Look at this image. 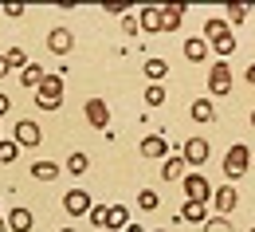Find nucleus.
<instances>
[{"label": "nucleus", "instance_id": "35", "mask_svg": "<svg viewBox=\"0 0 255 232\" xmlns=\"http://www.w3.org/2000/svg\"><path fill=\"white\" fill-rule=\"evenodd\" d=\"M8 71H12V67H8V59H4V55H0V79H4Z\"/></svg>", "mask_w": 255, "mask_h": 232}, {"label": "nucleus", "instance_id": "36", "mask_svg": "<svg viewBox=\"0 0 255 232\" xmlns=\"http://www.w3.org/2000/svg\"><path fill=\"white\" fill-rule=\"evenodd\" d=\"M126 232H145V229H137V225H129V229H126Z\"/></svg>", "mask_w": 255, "mask_h": 232}, {"label": "nucleus", "instance_id": "1", "mask_svg": "<svg viewBox=\"0 0 255 232\" xmlns=\"http://www.w3.org/2000/svg\"><path fill=\"white\" fill-rule=\"evenodd\" d=\"M35 106H39V110H59V106H63V75H43V79H39Z\"/></svg>", "mask_w": 255, "mask_h": 232}, {"label": "nucleus", "instance_id": "12", "mask_svg": "<svg viewBox=\"0 0 255 232\" xmlns=\"http://www.w3.org/2000/svg\"><path fill=\"white\" fill-rule=\"evenodd\" d=\"M177 221L204 225V221H208V205H192V201H185V205H181V213H177Z\"/></svg>", "mask_w": 255, "mask_h": 232}, {"label": "nucleus", "instance_id": "23", "mask_svg": "<svg viewBox=\"0 0 255 232\" xmlns=\"http://www.w3.org/2000/svg\"><path fill=\"white\" fill-rule=\"evenodd\" d=\"M137 209H141V213H157V209H161V193L141 189V193H137Z\"/></svg>", "mask_w": 255, "mask_h": 232}, {"label": "nucleus", "instance_id": "19", "mask_svg": "<svg viewBox=\"0 0 255 232\" xmlns=\"http://www.w3.org/2000/svg\"><path fill=\"white\" fill-rule=\"evenodd\" d=\"M185 59L189 63H204L208 59V43L204 39H185Z\"/></svg>", "mask_w": 255, "mask_h": 232}, {"label": "nucleus", "instance_id": "7", "mask_svg": "<svg viewBox=\"0 0 255 232\" xmlns=\"http://www.w3.org/2000/svg\"><path fill=\"white\" fill-rule=\"evenodd\" d=\"M208 150H212V146H208L204 138H189V142L181 146V158H185V166H204V162H208Z\"/></svg>", "mask_w": 255, "mask_h": 232}, {"label": "nucleus", "instance_id": "14", "mask_svg": "<svg viewBox=\"0 0 255 232\" xmlns=\"http://www.w3.org/2000/svg\"><path fill=\"white\" fill-rule=\"evenodd\" d=\"M12 232H32V225H35V217L28 213V209H12L8 213V221H4Z\"/></svg>", "mask_w": 255, "mask_h": 232}, {"label": "nucleus", "instance_id": "4", "mask_svg": "<svg viewBox=\"0 0 255 232\" xmlns=\"http://www.w3.org/2000/svg\"><path fill=\"white\" fill-rule=\"evenodd\" d=\"M208 91H212L216 99H224V95L232 91V67H228V59H216V63H212V71H208Z\"/></svg>", "mask_w": 255, "mask_h": 232}, {"label": "nucleus", "instance_id": "6", "mask_svg": "<svg viewBox=\"0 0 255 232\" xmlns=\"http://www.w3.org/2000/svg\"><path fill=\"white\" fill-rule=\"evenodd\" d=\"M91 205H95V201H91L87 189H67V193H63V213H67V217H87Z\"/></svg>", "mask_w": 255, "mask_h": 232}, {"label": "nucleus", "instance_id": "34", "mask_svg": "<svg viewBox=\"0 0 255 232\" xmlns=\"http://www.w3.org/2000/svg\"><path fill=\"white\" fill-rule=\"evenodd\" d=\"M244 75H248V83L255 87V63H248V71H244Z\"/></svg>", "mask_w": 255, "mask_h": 232}, {"label": "nucleus", "instance_id": "37", "mask_svg": "<svg viewBox=\"0 0 255 232\" xmlns=\"http://www.w3.org/2000/svg\"><path fill=\"white\" fill-rule=\"evenodd\" d=\"M0 232H8V225H4V221H0Z\"/></svg>", "mask_w": 255, "mask_h": 232}, {"label": "nucleus", "instance_id": "21", "mask_svg": "<svg viewBox=\"0 0 255 232\" xmlns=\"http://www.w3.org/2000/svg\"><path fill=\"white\" fill-rule=\"evenodd\" d=\"M87 169H91V158H87L83 150H75V154L67 158V173H71V177H83Z\"/></svg>", "mask_w": 255, "mask_h": 232}, {"label": "nucleus", "instance_id": "15", "mask_svg": "<svg viewBox=\"0 0 255 232\" xmlns=\"http://www.w3.org/2000/svg\"><path fill=\"white\" fill-rule=\"evenodd\" d=\"M141 71H145V79H149V83H161V79L169 75V63H165L161 55H149V59L141 63Z\"/></svg>", "mask_w": 255, "mask_h": 232}, {"label": "nucleus", "instance_id": "29", "mask_svg": "<svg viewBox=\"0 0 255 232\" xmlns=\"http://www.w3.org/2000/svg\"><path fill=\"white\" fill-rule=\"evenodd\" d=\"M248 16H252V8H248V4H232V8H228V24H244Z\"/></svg>", "mask_w": 255, "mask_h": 232}, {"label": "nucleus", "instance_id": "10", "mask_svg": "<svg viewBox=\"0 0 255 232\" xmlns=\"http://www.w3.org/2000/svg\"><path fill=\"white\" fill-rule=\"evenodd\" d=\"M212 205H216V217L232 213V209L240 205V193H236V185H220V189H212Z\"/></svg>", "mask_w": 255, "mask_h": 232}, {"label": "nucleus", "instance_id": "41", "mask_svg": "<svg viewBox=\"0 0 255 232\" xmlns=\"http://www.w3.org/2000/svg\"><path fill=\"white\" fill-rule=\"evenodd\" d=\"M252 232H255V229H252Z\"/></svg>", "mask_w": 255, "mask_h": 232}, {"label": "nucleus", "instance_id": "24", "mask_svg": "<svg viewBox=\"0 0 255 232\" xmlns=\"http://www.w3.org/2000/svg\"><path fill=\"white\" fill-rule=\"evenodd\" d=\"M43 75H47V71H43L39 63H28L24 71H20V83H24V87H39V79H43Z\"/></svg>", "mask_w": 255, "mask_h": 232}, {"label": "nucleus", "instance_id": "33", "mask_svg": "<svg viewBox=\"0 0 255 232\" xmlns=\"http://www.w3.org/2000/svg\"><path fill=\"white\" fill-rule=\"evenodd\" d=\"M8 106H12V99H8V95H4V91H0V118H4V114H8Z\"/></svg>", "mask_w": 255, "mask_h": 232}, {"label": "nucleus", "instance_id": "38", "mask_svg": "<svg viewBox=\"0 0 255 232\" xmlns=\"http://www.w3.org/2000/svg\"><path fill=\"white\" fill-rule=\"evenodd\" d=\"M252 126H255V110H252Z\"/></svg>", "mask_w": 255, "mask_h": 232}, {"label": "nucleus", "instance_id": "16", "mask_svg": "<svg viewBox=\"0 0 255 232\" xmlns=\"http://www.w3.org/2000/svg\"><path fill=\"white\" fill-rule=\"evenodd\" d=\"M137 28H145V32H161V8H157V4H149V8L137 12Z\"/></svg>", "mask_w": 255, "mask_h": 232}, {"label": "nucleus", "instance_id": "17", "mask_svg": "<svg viewBox=\"0 0 255 232\" xmlns=\"http://www.w3.org/2000/svg\"><path fill=\"white\" fill-rule=\"evenodd\" d=\"M141 154H145V158H169V142H165L161 134H149V138L141 142Z\"/></svg>", "mask_w": 255, "mask_h": 232}, {"label": "nucleus", "instance_id": "5", "mask_svg": "<svg viewBox=\"0 0 255 232\" xmlns=\"http://www.w3.org/2000/svg\"><path fill=\"white\" fill-rule=\"evenodd\" d=\"M20 150H35L39 142H43V130H39V122L35 118H20L16 122V138H12Z\"/></svg>", "mask_w": 255, "mask_h": 232}, {"label": "nucleus", "instance_id": "27", "mask_svg": "<svg viewBox=\"0 0 255 232\" xmlns=\"http://www.w3.org/2000/svg\"><path fill=\"white\" fill-rule=\"evenodd\" d=\"M200 229L204 232H232V221H228V217H208Z\"/></svg>", "mask_w": 255, "mask_h": 232}, {"label": "nucleus", "instance_id": "26", "mask_svg": "<svg viewBox=\"0 0 255 232\" xmlns=\"http://www.w3.org/2000/svg\"><path fill=\"white\" fill-rule=\"evenodd\" d=\"M145 106H165V87L149 83V87H145Z\"/></svg>", "mask_w": 255, "mask_h": 232}, {"label": "nucleus", "instance_id": "31", "mask_svg": "<svg viewBox=\"0 0 255 232\" xmlns=\"http://www.w3.org/2000/svg\"><path fill=\"white\" fill-rule=\"evenodd\" d=\"M122 32H126V35H137V32H141V28H137V16H133V12H126V16H122Z\"/></svg>", "mask_w": 255, "mask_h": 232}, {"label": "nucleus", "instance_id": "40", "mask_svg": "<svg viewBox=\"0 0 255 232\" xmlns=\"http://www.w3.org/2000/svg\"><path fill=\"white\" fill-rule=\"evenodd\" d=\"M157 232H165V229H157Z\"/></svg>", "mask_w": 255, "mask_h": 232}, {"label": "nucleus", "instance_id": "22", "mask_svg": "<svg viewBox=\"0 0 255 232\" xmlns=\"http://www.w3.org/2000/svg\"><path fill=\"white\" fill-rule=\"evenodd\" d=\"M32 177L35 181H55V177H59V166H55V162H35Z\"/></svg>", "mask_w": 255, "mask_h": 232}, {"label": "nucleus", "instance_id": "25", "mask_svg": "<svg viewBox=\"0 0 255 232\" xmlns=\"http://www.w3.org/2000/svg\"><path fill=\"white\" fill-rule=\"evenodd\" d=\"M16 158H20V146H16V142H4V138H0V162H4V166H12Z\"/></svg>", "mask_w": 255, "mask_h": 232}, {"label": "nucleus", "instance_id": "20", "mask_svg": "<svg viewBox=\"0 0 255 232\" xmlns=\"http://www.w3.org/2000/svg\"><path fill=\"white\" fill-rule=\"evenodd\" d=\"M161 177H165V181H181V177H185V158H181V154H177V158H165Z\"/></svg>", "mask_w": 255, "mask_h": 232}, {"label": "nucleus", "instance_id": "11", "mask_svg": "<svg viewBox=\"0 0 255 232\" xmlns=\"http://www.w3.org/2000/svg\"><path fill=\"white\" fill-rule=\"evenodd\" d=\"M185 20V4H165L161 8V32H177Z\"/></svg>", "mask_w": 255, "mask_h": 232}, {"label": "nucleus", "instance_id": "8", "mask_svg": "<svg viewBox=\"0 0 255 232\" xmlns=\"http://www.w3.org/2000/svg\"><path fill=\"white\" fill-rule=\"evenodd\" d=\"M83 114H87V122H91L95 130H106V126H110V106H106L102 99H87Z\"/></svg>", "mask_w": 255, "mask_h": 232}, {"label": "nucleus", "instance_id": "3", "mask_svg": "<svg viewBox=\"0 0 255 232\" xmlns=\"http://www.w3.org/2000/svg\"><path fill=\"white\" fill-rule=\"evenodd\" d=\"M212 181L204 177V173H185V201H192V205H208L212 201Z\"/></svg>", "mask_w": 255, "mask_h": 232}, {"label": "nucleus", "instance_id": "18", "mask_svg": "<svg viewBox=\"0 0 255 232\" xmlns=\"http://www.w3.org/2000/svg\"><path fill=\"white\" fill-rule=\"evenodd\" d=\"M106 229H129V209L126 205H110L106 209Z\"/></svg>", "mask_w": 255, "mask_h": 232}, {"label": "nucleus", "instance_id": "32", "mask_svg": "<svg viewBox=\"0 0 255 232\" xmlns=\"http://www.w3.org/2000/svg\"><path fill=\"white\" fill-rule=\"evenodd\" d=\"M4 16H8V20H20L24 8H20V4H4Z\"/></svg>", "mask_w": 255, "mask_h": 232}, {"label": "nucleus", "instance_id": "28", "mask_svg": "<svg viewBox=\"0 0 255 232\" xmlns=\"http://www.w3.org/2000/svg\"><path fill=\"white\" fill-rule=\"evenodd\" d=\"M4 59H8V67H20V71L28 67V55H24V47H8V51H4Z\"/></svg>", "mask_w": 255, "mask_h": 232}, {"label": "nucleus", "instance_id": "9", "mask_svg": "<svg viewBox=\"0 0 255 232\" xmlns=\"http://www.w3.org/2000/svg\"><path fill=\"white\" fill-rule=\"evenodd\" d=\"M71 47H75L71 28H51V32H47V51H51V55H71Z\"/></svg>", "mask_w": 255, "mask_h": 232}, {"label": "nucleus", "instance_id": "39", "mask_svg": "<svg viewBox=\"0 0 255 232\" xmlns=\"http://www.w3.org/2000/svg\"><path fill=\"white\" fill-rule=\"evenodd\" d=\"M59 232H75V229H59Z\"/></svg>", "mask_w": 255, "mask_h": 232}, {"label": "nucleus", "instance_id": "30", "mask_svg": "<svg viewBox=\"0 0 255 232\" xmlns=\"http://www.w3.org/2000/svg\"><path fill=\"white\" fill-rule=\"evenodd\" d=\"M106 209H110V205H91V213H87V217H91V225H95V229H106Z\"/></svg>", "mask_w": 255, "mask_h": 232}, {"label": "nucleus", "instance_id": "13", "mask_svg": "<svg viewBox=\"0 0 255 232\" xmlns=\"http://www.w3.org/2000/svg\"><path fill=\"white\" fill-rule=\"evenodd\" d=\"M189 118H192V122H216V106H212V99H196L189 106Z\"/></svg>", "mask_w": 255, "mask_h": 232}, {"label": "nucleus", "instance_id": "2", "mask_svg": "<svg viewBox=\"0 0 255 232\" xmlns=\"http://www.w3.org/2000/svg\"><path fill=\"white\" fill-rule=\"evenodd\" d=\"M248 169H252V154H248V146H232V150L224 154V177H228V181H240Z\"/></svg>", "mask_w": 255, "mask_h": 232}]
</instances>
